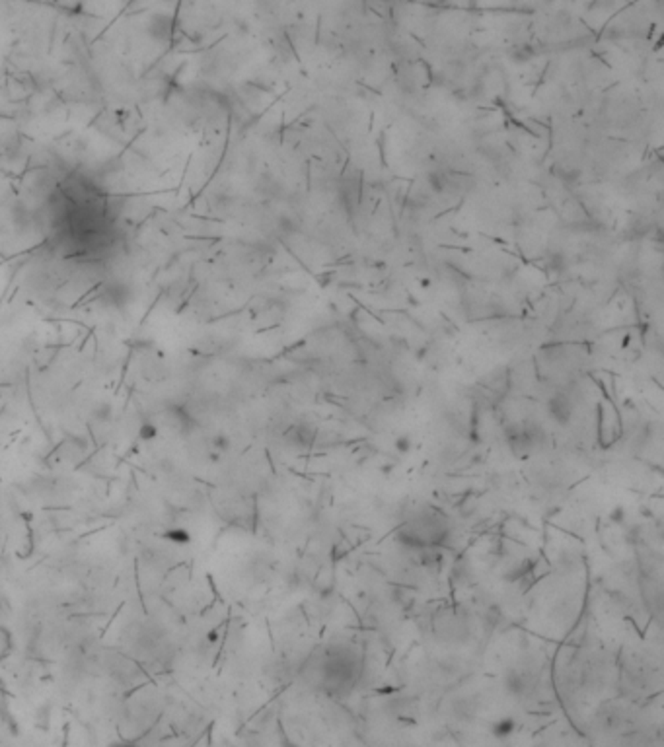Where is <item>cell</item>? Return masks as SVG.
I'll use <instances>...</instances> for the list:
<instances>
[{"mask_svg": "<svg viewBox=\"0 0 664 747\" xmlns=\"http://www.w3.org/2000/svg\"><path fill=\"white\" fill-rule=\"evenodd\" d=\"M314 679L323 691L341 695L355 687L362 672V658L351 644H335L312 658Z\"/></svg>", "mask_w": 664, "mask_h": 747, "instance_id": "obj_1", "label": "cell"}, {"mask_svg": "<svg viewBox=\"0 0 664 747\" xmlns=\"http://www.w3.org/2000/svg\"><path fill=\"white\" fill-rule=\"evenodd\" d=\"M450 537V526L446 518L438 512L425 510L419 512L411 520H407L397 531V539L407 547L415 549H434L443 547Z\"/></svg>", "mask_w": 664, "mask_h": 747, "instance_id": "obj_2", "label": "cell"}, {"mask_svg": "<svg viewBox=\"0 0 664 747\" xmlns=\"http://www.w3.org/2000/svg\"><path fill=\"white\" fill-rule=\"evenodd\" d=\"M507 442L510 450L524 458L530 453H536L544 444V432L538 425L524 423V425H512L507 428Z\"/></svg>", "mask_w": 664, "mask_h": 747, "instance_id": "obj_3", "label": "cell"}, {"mask_svg": "<svg viewBox=\"0 0 664 747\" xmlns=\"http://www.w3.org/2000/svg\"><path fill=\"white\" fill-rule=\"evenodd\" d=\"M547 415L559 425H567L573 416V401L565 393H554L547 401Z\"/></svg>", "mask_w": 664, "mask_h": 747, "instance_id": "obj_4", "label": "cell"}, {"mask_svg": "<svg viewBox=\"0 0 664 747\" xmlns=\"http://www.w3.org/2000/svg\"><path fill=\"white\" fill-rule=\"evenodd\" d=\"M148 33L154 37L156 41H168L172 33H174V20L168 14H156L154 18L150 20V26H148Z\"/></svg>", "mask_w": 664, "mask_h": 747, "instance_id": "obj_5", "label": "cell"}, {"mask_svg": "<svg viewBox=\"0 0 664 747\" xmlns=\"http://www.w3.org/2000/svg\"><path fill=\"white\" fill-rule=\"evenodd\" d=\"M314 436H316L314 426L300 423V425H296L290 428V432H288V436H286V440H288V444L296 446V448H308V446L312 444V440H314Z\"/></svg>", "mask_w": 664, "mask_h": 747, "instance_id": "obj_6", "label": "cell"}, {"mask_svg": "<svg viewBox=\"0 0 664 747\" xmlns=\"http://www.w3.org/2000/svg\"><path fill=\"white\" fill-rule=\"evenodd\" d=\"M515 732V720L512 718H501L493 724V734L497 738H508Z\"/></svg>", "mask_w": 664, "mask_h": 747, "instance_id": "obj_7", "label": "cell"}, {"mask_svg": "<svg viewBox=\"0 0 664 747\" xmlns=\"http://www.w3.org/2000/svg\"><path fill=\"white\" fill-rule=\"evenodd\" d=\"M10 646H12V642H10V635L4 631V628L0 627V658L8 652Z\"/></svg>", "mask_w": 664, "mask_h": 747, "instance_id": "obj_8", "label": "cell"}, {"mask_svg": "<svg viewBox=\"0 0 664 747\" xmlns=\"http://www.w3.org/2000/svg\"><path fill=\"white\" fill-rule=\"evenodd\" d=\"M140 434H142V438H152V436H156V428L152 425H145L140 428Z\"/></svg>", "mask_w": 664, "mask_h": 747, "instance_id": "obj_9", "label": "cell"}]
</instances>
